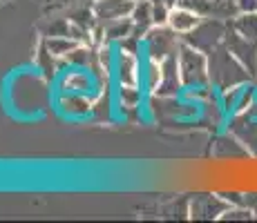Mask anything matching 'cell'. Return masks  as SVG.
Returning a JSON list of instances; mask_svg holds the SVG:
<instances>
[{
  "mask_svg": "<svg viewBox=\"0 0 257 223\" xmlns=\"http://www.w3.org/2000/svg\"><path fill=\"white\" fill-rule=\"evenodd\" d=\"M208 72H210V85H215L219 92H226L230 87L244 85L253 74L244 67V63L230 52L226 45H219L208 54Z\"/></svg>",
  "mask_w": 257,
  "mask_h": 223,
  "instance_id": "obj_1",
  "label": "cell"
},
{
  "mask_svg": "<svg viewBox=\"0 0 257 223\" xmlns=\"http://www.w3.org/2000/svg\"><path fill=\"white\" fill-rule=\"evenodd\" d=\"M177 63H179V74L184 81L186 89H206L210 83V72H208V54L201 49L192 47L188 43L179 45L177 52Z\"/></svg>",
  "mask_w": 257,
  "mask_h": 223,
  "instance_id": "obj_2",
  "label": "cell"
},
{
  "mask_svg": "<svg viewBox=\"0 0 257 223\" xmlns=\"http://www.w3.org/2000/svg\"><path fill=\"white\" fill-rule=\"evenodd\" d=\"M226 32H228V23H224L217 16H206V21L201 18V23L197 25L190 34H186L184 43L201 49L204 54H210L212 49H217L219 45H224Z\"/></svg>",
  "mask_w": 257,
  "mask_h": 223,
  "instance_id": "obj_3",
  "label": "cell"
},
{
  "mask_svg": "<svg viewBox=\"0 0 257 223\" xmlns=\"http://www.w3.org/2000/svg\"><path fill=\"white\" fill-rule=\"evenodd\" d=\"M177 36H179V34H175L168 25H155V27L143 36L146 56L157 58V61H164V58L177 54L179 52V41H177Z\"/></svg>",
  "mask_w": 257,
  "mask_h": 223,
  "instance_id": "obj_4",
  "label": "cell"
},
{
  "mask_svg": "<svg viewBox=\"0 0 257 223\" xmlns=\"http://www.w3.org/2000/svg\"><path fill=\"white\" fill-rule=\"evenodd\" d=\"M141 58L137 52L118 47L114 54V65H112V76L116 85H141Z\"/></svg>",
  "mask_w": 257,
  "mask_h": 223,
  "instance_id": "obj_5",
  "label": "cell"
},
{
  "mask_svg": "<svg viewBox=\"0 0 257 223\" xmlns=\"http://www.w3.org/2000/svg\"><path fill=\"white\" fill-rule=\"evenodd\" d=\"M228 207H230L228 201L221 199V196H215V194H197L195 199L190 201L188 214H190V219L210 221V219H221V214H224Z\"/></svg>",
  "mask_w": 257,
  "mask_h": 223,
  "instance_id": "obj_6",
  "label": "cell"
},
{
  "mask_svg": "<svg viewBox=\"0 0 257 223\" xmlns=\"http://www.w3.org/2000/svg\"><path fill=\"white\" fill-rule=\"evenodd\" d=\"M92 89H96L94 74L81 67H70L58 76V92H72V94H87L94 96Z\"/></svg>",
  "mask_w": 257,
  "mask_h": 223,
  "instance_id": "obj_7",
  "label": "cell"
},
{
  "mask_svg": "<svg viewBox=\"0 0 257 223\" xmlns=\"http://www.w3.org/2000/svg\"><path fill=\"white\" fill-rule=\"evenodd\" d=\"M94 96L87 94H72V92H58L56 96V107L63 116L67 118H85L92 114Z\"/></svg>",
  "mask_w": 257,
  "mask_h": 223,
  "instance_id": "obj_8",
  "label": "cell"
},
{
  "mask_svg": "<svg viewBox=\"0 0 257 223\" xmlns=\"http://www.w3.org/2000/svg\"><path fill=\"white\" fill-rule=\"evenodd\" d=\"M224 45L235 54L237 58H239L241 63H244V67L248 69L253 76H257V43L237 36L233 29H230V25H228V32H226Z\"/></svg>",
  "mask_w": 257,
  "mask_h": 223,
  "instance_id": "obj_9",
  "label": "cell"
},
{
  "mask_svg": "<svg viewBox=\"0 0 257 223\" xmlns=\"http://www.w3.org/2000/svg\"><path fill=\"white\" fill-rule=\"evenodd\" d=\"M135 0H96L94 5V18L101 25L118 21V18H130L135 9Z\"/></svg>",
  "mask_w": 257,
  "mask_h": 223,
  "instance_id": "obj_10",
  "label": "cell"
},
{
  "mask_svg": "<svg viewBox=\"0 0 257 223\" xmlns=\"http://www.w3.org/2000/svg\"><path fill=\"white\" fill-rule=\"evenodd\" d=\"M181 87H184V81L179 74V63H177V54H172L161 61V85L157 96H177Z\"/></svg>",
  "mask_w": 257,
  "mask_h": 223,
  "instance_id": "obj_11",
  "label": "cell"
},
{
  "mask_svg": "<svg viewBox=\"0 0 257 223\" xmlns=\"http://www.w3.org/2000/svg\"><path fill=\"white\" fill-rule=\"evenodd\" d=\"M201 18L204 16H199V14L192 12V9L175 5V7H170V14H168V27L175 34H179V36H186V34H190L192 29L201 23Z\"/></svg>",
  "mask_w": 257,
  "mask_h": 223,
  "instance_id": "obj_12",
  "label": "cell"
},
{
  "mask_svg": "<svg viewBox=\"0 0 257 223\" xmlns=\"http://www.w3.org/2000/svg\"><path fill=\"white\" fill-rule=\"evenodd\" d=\"M143 101V92L141 85L130 87V85H116V94H114V105L121 107L123 112L130 110H139Z\"/></svg>",
  "mask_w": 257,
  "mask_h": 223,
  "instance_id": "obj_13",
  "label": "cell"
},
{
  "mask_svg": "<svg viewBox=\"0 0 257 223\" xmlns=\"http://www.w3.org/2000/svg\"><path fill=\"white\" fill-rule=\"evenodd\" d=\"M141 83H143V89H146L150 96L159 92V85H161V61L146 56V61H143V69H141Z\"/></svg>",
  "mask_w": 257,
  "mask_h": 223,
  "instance_id": "obj_14",
  "label": "cell"
},
{
  "mask_svg": "<svg viewBox=\"0 0 257 223\" xmlns=\"http://www.w3.org/2000/svg\"><path fill=\"white\" fill-rule=\"evenodd\" d=\"M228 25L237 36L257 43V12L237 14V16H233V21H228Z\"/></svg>",
  "mask_w": 257,
  "mask_h": 223,
  "instance_id": "obj_15",
  "label": "cell"
},
{
  "mask_svg": "<svg viewBox=\"0 0 257 223\" xmlns=\"http://www.w3.org/2000/svg\"><path fill=\"white\" fill-rule=\"evenodd\" d=\"M135 32V25H132V18H118V21L105 23L103 25V34H105V41L107 43H121L125 41L130 34Z\"/></svg>",
  "mask_w": 257,
  "mask_h": 223,
  "instance_id": "obj_16",
  "label": "cell"
},
{
  "mask_svg": "<svg viewBox=\"0 0 257 223\" xmlns=\"http://www.w3.org/2000/svg\"><path fill=\"white\" fill-rule=\"evenodd\" d=\"M43 45H45L56 58H65L67 54L78 45V41L72 38V36H47L45 41H43Z\"/></svg>",
  "mask_w": 257,
  "mask_h": 223,
  "instance_id": "obj_17",
  "label": "cell"
},
{
  "mask_svg": "<svg viewBox=\"0 0 257 223\" xmlns=\"http://www.w3.org/2000/svg\"><path fill=\"white\" fill-rule=\"evenodd\" d=\"M56 61H58V58L54 56L52 52H49L45 45H43L41 52H38L36 65H38V69H41V72L45 74L47 78H56V76H58V65H56Z\"/></svg>",
  "mask_w": 257,
  "mask_h": 223,
  "instance_id": "obj_18",
  "label": "cell"
},
{
  "mask_svg": "<svg viewBox=\"0 0 257 223\" xmlns=\"http://www.w3.org/2000/svg\"><path fill=\"white\" fill-rule=\"evenodd\" d=\"M253 212H250V207H228V210L221 214V221H248V219H253Z\"/></svg>",
  "mask_w": 257,
  "mask_h": 223,
  "instance_id": "obj_19",
  "label": "cell"
},
{
  "mask_svg": "<svg viewBox=\"0 0 257 223\" xmlns=\"http://www.w3.org/2000/svg\"><path fill=\"white\" fill-rule=\"evenodd\" d=\"M237 14H250L257 12V0H235Z\"/></svg>",
  "mask_w": 257,
  "mask_h": 223,
  "instance_id": "obj_20",
  "label": "cell"
},
{
  "mask_svg": "<svg viewBox=\"0 0 257 223\" xmlns=\"http://www.w3.org/2000/svg\"><path fill=\"white\" fill-rule=\"evenodd\" d=\"M244 205L246 207H250V212L257 216V194H248V196H244Z\"/></svg>",
  "mask_w": 257,
  "mask_h": 223,
  "instance_id": "obj_21",
  "label": "cell"
},
{
  "mask_svg": "<svg viewBox=\"0 0 257 223\" xmlns=\"http://www.w3.org/2000/svg\"><path fill=\"white\" fill-rule=\"evenodd\" d=\"M161 3H166L168 7H175V5H177V0H161Z\"/></svg>",
  "mask_w": 257,
  "mask_h": 223,
  "instance_id": "obj_22",
  "label": "cell"
},
{
  "mask_svg": "<svg viewBox=\"0 0 257 223\" xmlns=\"http://www.w3.org/2000/svg\"><path fill=\"white\" fill-rule=\"evenodd\" d=\"M135 3H141V0H135Z\"/></svg>",
  "mask_w": 257,
  "mask_h": 223,
  "instance_id": "obj_23",
  "label": "cell"
},
{
  "mask_svg": "<svg viewBox=\"0 0 257 223\" xmlns=\"http://www.w3.org/2000/svg\"><path fill=\"white\" fill-rule=\"evenodd\" d=\"M226 3H230V0H226Z\"/></svg>",
  "mask_w": 257,
  "mask_h": 223,
  "instance_id": "obj_24",
  "label": "cell"
}]
</instances>
